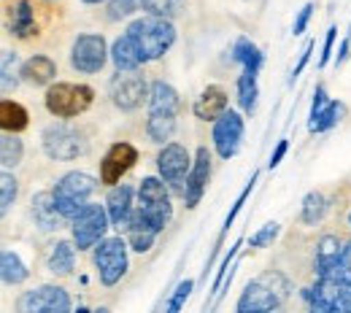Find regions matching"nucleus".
<instances>
[{
    "label": "nucleus",
    "mask_w": 351,
    "mask_h": 313,
    "mask_svg": "<svg viewBox=\"0 0 351 313\" xmlns=\"http://www.w3.org/2000/svg\"><path fill=\"white\" fill-rule=\"evenodd\" d=\"M324 275H330L335 281H343V284H351V243L343 246V254H341L338 265L330 270V273H324Z\"/></svg>",
    "instance_id": "obj_38"
},
{
    "label": "nucleus",
    "mask_w": 351,
    "mask_h": 313,
    "mask_svg": "<svg viewBox=\"0 0 351 313\" xmlns=\"http://www.w3.org/2000/svg\"><path fill=\"white\" fill-rule=\"evenodd\" d=\"M128 36L132 44L138 46V54L143 62L160 60L176 41V27L173 22L160 19V16H141L128 27Z\"/></svg>",
    "instance_id": "obj_1"
},
{
    "label": "nucleus",
    "mask_w": 351,
    "mask_h": 313,
    "mask_svg": "<svg viewBox=\"0 0 351 313\" xmlns=\"http://www.w3.org/2000/svg\"><path fill=\"white\" fill-rule=\"evenodd\" d=\"M178 111V92L165 84V82H154L149 90V114H171L176 116Z\"/></svg>",
    "instance_id": "obj_23"
},
{
    "label": "nucleus",
    "mask_w": 351,
    "mask_h": 313,
    "mask_svg": "<svg viewBox=\"0 0 351 313\" xmlns=\"http://www.w3.org/2000/svg\"><path fill=\"white\" fill-rule=\"evenodd\" d=\"M324 105H327V92L319 87V90H316V95H313V103H311V122H313V119H316V116L324 111ZM311 122H308V125H311Z\"/></svg>",
    "instance_id": "obj_44"
},
{
    "label": "nucleus",
    "mask_w": 351,
    "mask_h": 313,
    "mask_svg": "<svg viewBox=\"0 0 351 313\" xmlns=\"http://www.w3.org/2000/svg\"><path fill=\"white\" fill-rule=\"evenodd\" d=\"M311 51H313V41H308L306 44V49H303V54H300V62H298V68L292 71V82L303 73V68H306V62H308V57H311Z\"/></svg>",
    "instance_id": "obj_47"
},
{
    "label": "nucleus",
    "mask_w": 351,
    "mask_h": 313,
    "mask_svg": "<svg viewBox=\"0 0 351 313\" xmlns=\"http://www.w3.org/2000/svg\"><path fill=\"white\" fill-rule=\"evenodd\" d=\"M335 27H330L327 30V41H324V49H322V60H319V65H327V60H330V54H332V44H335Z\"/></svg>",
    "instance_id": "obj_45"
},
{
    "label": "nucleus",
    "mask_w": 351,
    "mask_h": 313,
    "mask_svg": "<svg viewBox=\"0 0 351 313\" xmlns=\"http://www.w3.org/2000/svg\"><path fill=\"white\" fill-rule=\"evenodd\" d=\"M0 192H3V195H0V211L5 214V211L14 205V200H16V192H19V189H16V179H14L8 171L0 176Z\"/></svg>",
    "instance_id": "obj_37"
},
{
    "label": "nucleus",
    "mask_w": 351,
    "mask_h": 313,
    "mask_svg": "<svg viewBox=\"0 0 351 313\" xmlns=\"http://www.w3.org/2000/svg\"><path fill=\"white\" fill-rule=\"evenodd\" d=\"M22 76H25V82H30L36 87H44V84H51V79L57 76V65H54L51 57L36 54L27 62H22Z\"/></svg>",
    "instance_id": "obj_22"
},
{
    "label": "nucleus",
    "mask_w": 351,
    "mask_h": 313,
    "mask_svg": "<svg viewBox=\"0 0 351 313\" xmlns=\"http://www.w3.org/2000/svg\"><path fill=\"white\" fill-rule=\"evenodd\" d=\"M19 76H22L19 57H16L14 51H3V92H5V95L19 84Z\"/></svg>",
    "instance_id": "obj_36"
},
{
    "label": "nucleus",
    "mask_w": 351,
    "mask_h": 313,
    "mask_svg": "<svg viewBox=\"0 0 351 313\" xmlns=\"http://www.w3.org/2000/svg\"><path fill=\"white\" fill-rule=\"evenodd\" d=\"M308 313H351V284L319 275L316 286L306 292Z\"/></svg>",
    "instance_id": "obj_4"
},
{
    "label": "nucleus",
    "mask_w": 351,
    "mask_h": 313,
    "mask_svg": "<svg viewBox=\"0 0 351 313\" xmlns=\"http://www.w3.org/2000/svg\"><path fill=\"white\" fill-rule=\"evenodd\" d=\"M73 265H76V249H73V243L60 240L51 249V254H49V270L54 275H68L73 270Z\"/></svg>",
    "instance_id": "obj_28"
},
{
    "label": "nucleus",
    "mask_w": 351,
    "mask_h": 313,
    "mask_svg": "<svg viewBox=\"0 0 351 313\" xmlns=\"http://www.w3.org/2000/svg\"><path fill=\"white\" fill-rule=\"evenodd\" d=\"M287 149H289V143H287V140H278V146H276V151L270 154V162H267V165H270V168H278V162L284 160Z\"/></svg>",
    "instance_id": "obj_46"
},
{
    "label": "nucleus",
    "mask_w": 351,
    "mask_h": 313,
    "mask_svg": "<svg viewBox=\"0 0 351 313\" xmlns=\"http://www.w3.org/2000/svg\"><path fill=\"white\" fill-rule=\"evenodd\" d=\"M267 313H281V311H278V308H276V311H267Z\"/></svg>",
    "instance_id": "obj_50"
},
{
    "label": "nucleus",
    "mask_w": 351,
    "mask_h": 313,
    "mask_svg": "<svg viewBox=\"0 0 351 313\" xmlns=\"http://www.w3.org/2000/svg\"><path fill=\"white\" fill-rule=\"evenodd\" d=\"M19 313H71V297L62 286H38L19 297Z\"/></svg>",
    "instance_id": "obj_10"
},
{
    "label": "nucleus",
    "mask_w": 351,
    "mask_h": 313,
    "mask_svg": "<svg viewBox=\"0 0 351 313\" xmlns=\"http://www.w3.org/2000/svg\"><path fill=\"white\" fill-rule=\"evenodd\" d=\"M343 114H346L343 103H335V100H332V103H327V105H324V111H322V114L308 125V130H311V133H324V130H330V127H332Z\"/></svg>",
    "instance_id": "obj_33"
},
{
    "label": "nucleus",
    "mask_w": 351,
    "mask_h": 313,
    "mask_svg": "<svg viewBox=\"0 0 351 313\" xmlns=\"http://www.w3.org/2000/svg\"><path fill=\"white\" fill-rule=\"evenodd\" d=\"M92 100H95V92L87 84L60 82V84H51L46 92V108L57 119H73V116L84 114L92 105Z\"/></svg>",
    "instance_id": "obj_3"
},
{
    "label": "nucleus",
    "mask_w": 351,
    "mask_h": 313,
    "mask_svg": "<svg viewBox=\"0 0 351 313\" xmlns=\"http://www.w3.org/2000/svg\"><path fill=\"white\" fill-rule=\"evenodd\" d=\"M208 179H211V154L206 146L197 149V157L192 162V173L186 179V189H184V200H186V208H195L208 186Z\"/></svg>",
    "instance_id": "obj_16"
},
{
    "label": "nucleus",
    "mask_w": 351,
    "mask_h": 313,
    "mask_svg": "<svg viewBox=\"0 0 351 313\" xmlns=\"http://www.w3.org/2000/svg\"><path fill=\"white\" fill-rule=\"evenodd\" d=\"M343 246L346 243H341L335 235H324L319 240V249H316V270H319V275L330 273V270L338 265V260L343 254Z\"/></svg>",
    "instance_id": "obj_25"
},
{
    "label": "nucleus",
    "mask_w": 351,
    "mask_h": 313,
    "mask_svg": "<svg viewBox=\"0 0 351 313\" xmlns=\"http://www.w3.org/2000/svg\"><path fill=\"white\" fill-rule=\"evenodd\" d=\"M254 181H257V173H254V176H252V181L246 184V189H243V192L238 195V200H235V205H232V211H230V214H227V219H224V229H230V224L235 222V216H238V211L243 208V203H246V197H249V192L254 189Z\"/></svg>",
    "instance_id": "obj_42"
},
{
    "label": "nucleus",
    "mask_w": 351,
    "mask_h": 313,
    "mask_svg": "<svg viewBox=\"0 0 351 313\" xmlns=\"http://www.w3.org/2000/svg\"><path fill=\"white\" fill-rule=\"evenodd\" d=\"M311 14H313V3H306V5L300 8V14H298V19H295V27H292V33H295V36H300V33H306L308 22H311Z\"/></svg>",
    "instance_id": "obj_43"
},
{
    "label": "nucleus",
    "mask_w": 351,
    "mask_h": 313,
    "mask_svg": "<svg viewBox=\"0 0 351 313\" xmlns=\"http://www.w3.org/2000/svg\"><path fill=\"white\" fill-rule=\"evenodd\" d=\"M349 224H351V214H349Z\"/></svg>",
    "instance_id": "obj_51"
},
{
    "label": "nucleus",
    "mask_w": 351,
    "mask_h": 313,
    "mask_svg": "<svg viewBox=\"0 0 351 313\" xmlns=\"http://www.w3.org/2000/svg\"><path fill=\"white\" fill-rule=\"evenodd\" d=\"M84 3H100V0H84Z\"/></svg>",
    "instance_id": "obj_49"
},
{
    "label": "nucleus",
    "mask_w": 351,
    "mask_h": 313,
    "mask_svg": "<svg viewBox=\"0 0 351 313\" xmlns=\"http://www.w3.org/2000/svg\"><path fill=\"white\" fill-rule=\"evenodd\" d=\"M232 60L241 62L243 71H246V73H254V76H257L260 68H263V51L252 44L249 38H238V41H235V46H232Z\"/></svg>",
    "instance_id": "obj_27"
},
{
    "label": "nucleus",
    "mask_w": 351,
    "mask_h": 313,
    "mask_svg": "<svg viewBox=\"0 0 351 313\" xmlns=\"http://www.w3.org/2000/svg\"><path fill=\"white\" fill-rule=\"evenodd\" d=\"M141 3L149 11V16H160V19H168V22L176 19L186 5V0H141Z\"/></svg>",
    "instance_id": "obj_32"
},
{
    "label": "nucleus",
    "mask_w": 351,
    "mask_h": 313,
    "mask_svg": "<svg viewBox=\"0 0 351 313\" xmlns=\"http://www.w3.org/2000/svg\"><path fill=\"white\" fill-rule=\"evenodd\" d=\"M192 281L186 278V281H181L178 286H176L173 297H171V303H168V308H165V313H181V308H184V303L189 300V295H192Z\"/></svg>",
    "instance_id": "obj_39"
},
{
    "label": "nucleus",
    "mask_w": 351,
    "mask_h": 313,
    "mask_svg": "<svg viewBox=\"0 0 351 313\" xmlns=\"http://www.w3.org/2000/svg\"><path fill=\"white\" fill-rule=\"evenodd\" d=\"M33 219L36 224L44 229V232H51V229H60L62 224L68 222L60 208H57V200H54V192H38L33 197Z\"/></svg>",
    "instance_id": "obj_17"
},
{
    "label": "nucleus",
    "mask_w": 351,
    "mask_h": 313,
    "mask_svg": "<svg viewBox=\"0 0 351 313\" xmlns=\"http://www.w3.org/2000/svg\"><path fill=\"white\" fill-rule=\"evenodd\" d=\"M95 268L106 286H114L128 273V243L122 238H106L95 246Z\"/></svg>",
    "instance_id": "obj_6"
},
{
    "label": "nucleus",
    "mask_w": 351,
    "mask_h": 313,
    "mask_svg": "<svg viewBox=\"0 0 351 313\" xmlns=\"http://www.w3.org/2000/svg\"><path fill=\"white\" fill-rule=\"evenodd\" d=\"M227 114V92L221 87H206L195 100V116L203 122H217Z\"/></svg>",
    "instance_id": "obj_19"
},
{
    "label": "nucleus",
    "mask_w": 351,
    "mask_h": 313,
    "mask_svg": "<svg viewBox=\"0 0 351 313\" xmlns=\"http://www.w3.org/2000/svg\"><path fill=\"white\" fill-rule=\"evenodd\" d=\"M241 140H243V119H241V114L227 111L224 116H219L214 122V146H217L221 160L235 157L238 149H241Z\"/></svg>",
    "instance_id": "obj_14"
},
{
    "label": "nucleus",
    "mask_w": 351,
    "mask_h": 313,
    "mask_svg": "<svg viewBox=\"0 0 351 313\" xmlns=\"http://www.w3.org/2000/svg\"><path fill=\"white\" fill-rule=\"evenodd\" d=\"M138 211L154 224V229H165L171 216H173V208H171V195H168V184L162 179H154V176H146L141 181V189H138Z\"/></svg>",
    "instance_id": "obj_5"
},
{
    "label": "nucleus",
    "mask_w": 351,
    "mask_h": 313,
    "mask_svg": "<svg viewBox=\"0 0 351 313\" xmlns=\"http://www.w3.org/2000/svg\"><path fill=\"white\" fill-rule=\"evenodd\" d=\"M135 162H138L135 146H130V143H114V146L106 151L103 162H100V181H103V184H117Z\"/></svg>",
    "instance_id": "obj_15"
},
{
    "label": "nucleus",
    "mask_w": 351,
    "mask_h": 313,
    "mask_svg": "<svg viewBox=\"0 0 351 313\" xmlns=\"http://www.w3.org/2000/svg\"><path fill=\"white\" fill-rule=\"evenodd\" d=\"M8 30L16 38H30L36 33V14L27 0H16L8 8Z\"/></svg>",
    "instance_id": "obj_21"
},
{
    "label": "nucleus",
    "mask_w": 351,
    "mask_h": 313,
    "mask_svg": "<svg viewBox=\"0 0 351 313\" xmlns=\"http://www.w3.org/2000/svg\"><path fill=\"white\" fill-rule=\"evenodd\" d=\"M95 313H111L108 308H100V311H95Z\"/></svg>",
    "instance_id": "obj_48"
},
{
    "label": "nucleus",
    "mask_w": 351,
    "mask_h": 313,
    "mask_svg": "<svg viewBox=\"0 0 351 313\" xmlns=\"http://www.w3.org/2000/svg\"><path fill=\"white\" fill-rule=\"evenodd\" d=\"M257 76L254 73H241V79H238V103H241V108L243 111H254V105H257Z\"/></svg>",
    "instance_id": "obj_34"
},
{
    "label": "nucleus",
    "mask_w": 351,
    "mask_h": 313,
    "mask_svg": "<svg viewBox=\"0 0 351 313\" xmlns=\"http://www.w3.org/2000/svg\"><path fill=\"white\" fill-rule=\"evenodd\" d=\"M327 214V200L322 192H308L306 200H303V222L306 224H316L324 219Z\"/></svg>",
    "instance_id": "obj_35"
},
{
    "label": "nucleus",
    "mask_w": 351,
    "mask_h": 313,
    "mask_svg": "<svg viewBox=\"0 0 351 313\" xmlns=\"http://www.w3.org/2000/svg\"><path fill=\"white\" fill-rule=\"evenodd\" d=\"M22 154H25V146L16 135L5 133L0 140V165L3 168H16L22 162Z\"/></svg>",
    "instance_id": "obj_31"
},
{
    "label": "nucleus",
    "mask_w": 351,
    "mask_h": 313,
    "mask_svg": "<svg viewBox=\"0 0 351 313\" xmlns=\"http://www.w3.org/2000/svg\"><path fill=\"white\" fill-rule=\"evenodd\" d=\"M135 11V0H108V19H128Z\"/></svg>",
    "instance_id": "obj_40"
},
{
    "label": "nucleus",
    "mask_w": 351,
    "mask_h": 313,
    "mask_svg": "<svg viewBox=\"0 0 351 313\" xmlns=\"http://www.w3.org/2000/svg\"><path fill=\"white\" fill-rule=\"evenodd\" d=\"M27 119L30 116L19 103H14V100H3L0 103V127H3V133H22L27 127Z\"/></svg>",
    "instance_id": "obj_26"
},
{
    "label": "nucleus",
    "mask_w": 351,
    "mask_h": 313,
    "mask_svg": "<svg viewBox=\"0 0 351 313\" xmlns=\"http://www.w3.org/2000/svg\"><path fill=\"white\" fill-rule=\"evenodd\" d=\"M0 273H3V281L11 284V286L27 281V275H30V270L25 268V262L14 251H3V257H0Z\"/></svg>",
    "instance_id": "obj_29"
},
{
    "label": "nucleus",
    "mask_w": 351,
    "mask_h": 313,
    "mask_svg": "<svg viewBox=\"0 0 351 313\" xmlns=\"http://www.w3.org/2000/svg\"><path fill=\"white\" fill-rule=\"evenodd\" d=\"M284 297H287V286H281V289L270 286V275H267V278H257V281H252V284L243 289L235 313L276 311V308L284 303Z\"/></svg>",
    "instance_id": "obj_9"
},
{
    "label": "nucleus",
    "mask_w": 351,
    "mask_h": 313,
    "mask_svg": "<svg viewBox=\"0 0 351 313\" xmlns=\"http://www.w3.org/2000/svg\"><path fill=\"white\" fill-rule=\"evenodd\" d=\"M95 179L87 176V173H79V171H73V173H68V176H62V179L57 181V186L51 189L54 192V200H57V208H60V214L68 219V222H73L84 208H87L89 203V195L95 192Z\"/></svg>",
    "instance_id": "obj_2"
},
{
    "label": "nucleus",
    "mask_w": 351,
    "mask_h": 313,
    "mask_svg": "<svg viewBox=\"0 0 351 313\" xmlns=\"http://www.w3.org/2000/svg\"><path fill=\"white\" fill-rule=\"evenodd\" d=\"M176 130V116L171 114H149L146 119V133L154 143H165L171 140V135Z\"/></svg>",
    "instance_id": "obj_30"
},
{
    "label": "nucleus",
    "mask_w": 351,
    "mask_h": 313,
    "mask_svg": "<svg viewBox=\"0 0 351 313\" xmlns=\"http://www.w3.org/2000/svg\"><path fill=\"white\" fill-rule=\"evenodd\" d=\"M111 60L117 65V71H138L141 68V54H138V46L132 44V38L125 33L122 38H117L111 46Z\"/></svg>",
    "instance_id": "obj_24"
},
{
    "label": "nucleus",
    "mask_w": 351,
    "mask_h": 313,
    "mask_svg": "<svg viewBox=\"0 0 351 313\" xmlns=\"http://www.w3.org/2000/svg\"><path fill=\"white\" fill-rule=\"evenodd\" d=\"M108 60V49H106V38L97 33H84L73 41L71 49V62L79 73H100L103 65Z\"/></svg>",
    "instance_id": "obj_12"
},
{
    "label": "nucleus",
    "mask_w": 351,
    "mask_h": 313,
    "mask_svg": "<svg viewBox=\"0 0 351 313\" xmlns=\"http://www.w3.org/2000/svg\"><path fill=\"white\" fill-rule=\"evenodd\" d=\"M108 211L103 208V205H95V203H89L87 208L71 222V232H73V243H76V249L82 251V249H92V246H97L100 240H106L103 235H106V229H108Z\"/></svg>",
    "instance_id": "obj_8"
},
{
    "label": "nucleus",
    "mask_w": 351,
    "mask_h": 313,
    "mask_svg": "<svg viewBox=\"0 0 351 313\" xmlns=\"http://www.w3.org/2000/svg\"><path fill=\"white\" fill-rule=\"evenodd\" d=\"M125 232H128V243L132 246V251H149L152 249V243H154V238H157V229H154V224L149 222L141 211H132L130 222L125 227Z\"/></svg>",
    "instance_id": "obj_20"
},
{
    "label": "nucleus",
    "mask_w": 351,
    "mask_h": 313,
    "mask_svg": "<svg viewBox=\"0 0 351 313\" xmlns=\"http://www.w3.org/2000/svg\"><path fill=\"white\" fill-rule=\"evenodd\" d=\"M44 151L51 160H76L87 151V143L84 138L76 133L73 127H65V125H51L46 127L44 133Z\"/></svg>",
    "instance_id": "obj_13"
},
{
    "label": "nucleus",
    "mask_w": 351,
    "mask_h": 313,
    "mask_svg": "<svg viewBox=\"0 0 351 313\" xmlns=\"http://www.w3.org/2000/svg\"><path fill=\"white\" fill-rule=\"evenodd\" d=\"M106 211L114 227H128L132 216V189L128 184H119L106 197Z\"/></svg>",
    "instance_id": "obj_18"
},
{
    "label": "nucleus",
    "mask_w": 351,
    "mask_h": 313,
    "mask_svg": "<svg viewBox=\"0 0 351 313\" xmlns=\"http://www.w3.org/2000/svg\"><path fill=\"white\" fill-rule=\"evenodd\" d=\"M149 84L138 71H117V76L111 79L108 92L117 108L122 111H135L143 105V100H149Z\"/></svg>",
    "instance_id": "obj_7"
},
{
    "label": "nucleus",
    "mask_w": 351,
    "mask_h": 313,
    "mask_svg": "<svg viewBox=\"0 0 351 313\" xmlns=\"http://www.w3.org/2000/svg\"><path fill=\"white\" fill-rule=\"evenodd\" d=\"M157 171H160V179L165 181L171 189L184 195L181 184H186L189 173H192L189 151H186L181 143H165V149H162L160 157H157Z\"/></svg>",
    "instance_id": "obj_11"
},
{
    "label": "nucleus",
    "mask_w": 351,
    "mask_h": 313,
    "mask_svg": "<svg viewBox=\"0 0 351 313\" xmlns=\"http://www.w3.org/2000/svg\"><path fill=\"white\" fill-rule=\"evenodd\" d=\"M278 229H281V227H278L276 222H267L260 232H254V235H252V249H263V246H267L270 240H276Z\"/></svg>",
    "instance_id": "obj_41"
}]
</instances>
